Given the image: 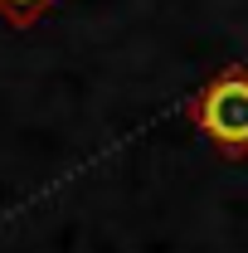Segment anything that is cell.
<instances>
[{"label":"cell","instance_id":"cell-2","mask_svg":"<svg viewBox=\"0 0 248 253\" xmlns=\"http://www.w3.org/2000/svg\"><path fill=\"white\" fill-rule=\"evenodd\" d=\"M54 5H59V0H0V20H10L15 30H25L34 20H44Z\"/></svg>","mask_w":248,"mask_h":253},{"label":"cell","instance_id":"cell-1","mask_svg":"<svg viewBox=\"0 0 248 253\" xmlns=\"http://www.w3.org/2000/svg\"><path fill=\"white\" fill-rule=\"evenodd\" d=\"M190 117L229 161H244L248 156V68L234 63V68L214 73L200 88V97L190 102Z\"/></svg>","mask_w":248,"mask_h":253}]
</instances>
